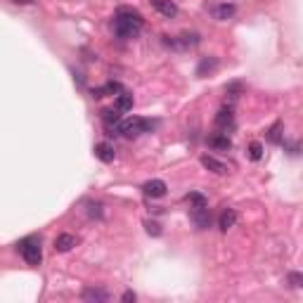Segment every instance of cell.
Listing matches in <instances>:
<instances>
[{
    "instance_id": "cell-27",
    "label": "cell",
    "mask_w": 303,
    "mask_h": 303,
    "mask_svg": "<svg viewBox=\"0 0 303 303\" xmlns=\"http://www.w3.org/2000/svg\"><path fill=\"white\" fill-rule=\"evenodd\" d=\"M14 5H31V3H34V0H12Z\"/></svg>"
},
{
    "instance_id": "cell-16",
    "label": "cell",
    "mask_w": 303,
    "mask_h": 303,
    "mask_svg": "<svg viewBox=\"0 0 303 303\" xmlns=\"http://www.w3.org/2000/svg\"><path fill=\"white\" fill-rule=\"evenodd\" d=\"M218 59L216 57H201L199 59V64H197V76H206V74H211V71H216L218 69Z\"/></svg>"
},
{
    "instance_id": "cell-25",
    "label": "cell",
    "mask_w": 303,
    "mask_h": 303,
    "mask_svg": "<svg viewBox=\"0 0 303 303\" xmlns=\"http://www.w3.org/2000/svg\"><path fill=\"white\" fill-rule=\"evenodd\" d=\"M100 208H102L100 204H90V216H100V214H102Z\"/></svg>"
},
{
    "instance_id": "cell-15",
    "label": "cell",
    "mask_w": 303,
    "mask_h": 303,
    "mask_svg": "<svg viewBox=\"0 0 303 303\" xmlns=\"http://www.w3.org/2000/svg\"><path fill=\"white\" fill-rule=\"evenodd\" d=\"M74 247H76V237H74V234H69V232H62L55 239V251H62V254H67V251H71Z\"/></svg>"
},
{
    "instance_id": "cell-2",
    "label": "cell",
    "mask_w": 303,
    "mask_h": 303,
    "mask_svg": "<svg viewBox=\"0 0 303 303\" xmlns=\"http://www.w3.org/2000/svg\"><path fill=\"white\" fill-rule=\"evenodd\" d=\"M17 251L21 254V258L26 261V265L38 268L43 261V249H41V237H26L17 244Z\"/></svg>"
},
{
    "instance_id": "cell-26",
    "label": "cell",
    "mask_w": 303,
    "mask_h": 303,
    "mask_svg": "<svg viewBox=\"0 0 303 303\" xmlns=\"http://www.w3.org/2000/svg\"><path fill=\"white\" fill-rule=\"evenodd\" d=\"M121 298H124V301L128 303V301H135V298H138V296H135L133 291H126V294H124V296H121Z\"/></svg>"
},
{
    "instance_id": "cell-22",
    "label": "cell",
    "mask_w": 303,
    "mask_h": 303,
    "mask_svg": "<svg viewBox=\"0 0 303 303\" xmlns=\"http://www.w3.org/2000/svg\"><path fill=\"white\" fill-rule=\"evenodd\" d=\"M145 227H147V232L154 234V237H159V234H161V225H159V223H154V221H145Z\"/></svg>"
},
{
    "instance_id": "cell-17",
    "label": "cell",
    "mask_w": 303,
    "mask_h": 303,
    "mask_svg": "<svg viewBox=\"0 0 303 303\" xmlns=\"http://www.w3.org/2000/svg\"><path fill=\"white\" fill-rule=\"evenodd\" d=\"M114 109H118V111H131L133 109V95L131 93H118L116 95V102H114Z\"/></svg>"
},
{
    "instance_id": "cell-12",
    "label": "cell",
    "mask_w": 303,
    "mask_h": 303,
    "mask_svg": "<svg viewBox=\"0 0 303 303\" xmlns=\"http://www.w3.org/2000/svg\"><path fill=\"white\" fill-rule=\"evenodd\" d=\"M216 126L221 131H227V128H234V114L230 107H223L218 114H216Z\"/></svg>"
},
{
    "instance_id": "cell-20",
    "label": "cell",
    "mask_w": 303,
    "mask_h": 303,
    "mask_svg": "<svg viewBox=\"0 0 303 303\" xmlns=\"http://www.w3.org/2000/svg\"><path fill=\"white\" fill-rule=\"evenodd\" d=\"M268 140L272 142V145H282V124L277 121V124H272V128L268 131Z\"/></svg>"
},
{
    "instance_id": "cell-5",
    "label": "cell",
    "mask_w": 303,
    "mask_h": 303,
    "mask_svg": "<svg viewBox=\"0 0 303 303\" xmlns=\"http://www.w3.org/2000/svg\"><path fill=\"white\" fill-rule=\"evenodd\" d=\"M211 14H214V19H218V21H227L237 14V5H234V3H218V5L211 7Z\"/></svg>"
},
{
    "instance_id": "cell-13",
    "label": "cell",
    "mask_w": 303,
    "mask_h": 303,
    "mask_svg": "<svg viewBox=\"0 0 303 303\" xmlns=\"http://www.w3.org/2000/svg\"><path fill=\"white\" fill-rule=\"evenodd\" d=\"M95 157L100 159L102 164H111L114 157H116V152H114V147H111L109 142H97L95 145Z\"/></svg>"
},
{
    "instance_id": "cell-24",
    "label": "cell",
    "mask_w": 303,
    "mask_h": 303,
    "mask_svg": "<svg viewBox=\"0 0 303 303\" xmlns=\"http://www.w3.org/2000/svg\"><path fill=\"white\" fill-rule=\"evenodd\" d=\"M289 280L294 282V287H303V277H301V275H296V272H291Z\"/></svg>"
},
{
    "instance_id": "cell-10",
    "label": "cell",
    "mask_w": 303,
    "mask_h": 303,
    "mask_svg": "<svg viewBox=\"0 0 303 303\" xmlns=\"http://www.w3.org/2000/svg\"><path fill=\"white\" fill-rule=\"evenodd\" d=\"M149 5L154 7V10H157L159 14H164V17H168V19L178 14V5H175L173 0H149Z\"/></svg>"
},
{
    "instance_id": "cell-4",
    "label": "cell",
    "mask_w": 303,
    "mask_h": 303,
    "mask_svg": "<svg viewBox=\"0 0 303 303\" xmlns=\"http://www.w3.org/2000/svg\"><path fill=\"white\" fill-rule=\"evenodd\" d=\"M201 36L199 34H180L178 38H171L168 41V36H164V43L166 45H171V48H178V50H187V48H194V45H199Z\"/></svg>"
},
{
    "instance_id": "cell-1",
    "label": "cell",
    "mask_w": 303,
    "mask_h": 303,
    "mask_svg": "<svg viewBox=\"0 0 303 303\" xmlns=\"http://www.w3.org/2000/svg\"><path fill=\"white\" fill-rule=\"evenodd\" d=\"M145 26V17L135 7H118L111 21V31L118 38H135Z\"/></svg>"
},
{
    "instance_id": "cell-21",
    "label": "cell",
    "mask_w": 303,
    "mask_h": 303,
    "mask_svg": "<svg viewBox=\"0 0 303 303\" xmlns=\"http://www.w3.org/2000/svg\"><path fill=\"white\" fill-rule=\"evenodd\" d=\"M261 157H263V145L258 140H254V142L249 145V159H251V161H261Z\"/></svg>"
},
{
    "instance_id": "cell-18",
    "label": "cell",
    "mask_w": 303,
    "mask_h": 303,
    "mask_svg": "<svg viewBox=\"0 0 303 303\" xmlns=\"http://www.w3.org/2000/svg\"><path fill=\"white\" fill-rule=\"evenodd\" d=\"M185 201L190 204L192 208H197V206H208V199L204 197L201 192H190V194H185Z\"/></svg>"
},
{
    "instance_id": "cell-3",
    "label": "cell",
    "mask_w": 303,
    "mask_h": 303,
    "mask_svg": "<svg viewBox=\"0 0 303 303\" xmlns=\"http://www.w3.org/2000/svg\"><path fill=\"white\" fill-rule=\"evenodd\" d=\"M154 121H147V118H126V121H121V124L116 126V131L121 133V135H126V138H138V135H142V133H149L152 128H154Z\"/></svg>"
},
{
    "instance_id": "cell-11",
    "label": "cell",
    "mask_w": 303,
    "mask_h": 303,
    "mask_svg": "<svg viewBox=\"0 0 303 303\" xmlns=\"http://www.w3.org/2000/svg\"><path fill=\"white\" fill-rule=\"evenodd\" d=\"M208 147L216 152H227V149H232V140L227 138V133H214L208 138Z\"/></svg>"
},
{
    "instance_id": "cell-6",
    "label": "cell",
    "mask_w": 303,
    "mask_h": 303,
    "mask_svg": "<svg viewBox=\"0 0 303 303\" xmlns=\"http://www.w3.org/2000/svg\"><path fill=\"white\" fill-rule=\"evenodd\" d=\"M81 298L88 303H104V301H109V291L100 289V287H85L81 291Z\"/></svg>"
},
{
    "instance_id": "cell-19",
    "label": "cell",
    "mask_w": 303,
    "mask_h": 303,
    "mask_svg": "<svg viewBox=\"0 0 303 303\" xmlns=\"http://www.w3.org/2000/svg\"><path fill=\"white\" fill-rule=\"evenodd\" d=\"M107 93H124V88H121V83L109 81L107 85H102V88H97L95 93H93V97H104Z\"/></svg>"
},
{
    "instance_id": "cell-23",
    "label": "cell",
    "mask_w": 303,
    "mask_h": 303,
    "mask_svg": "<svg viewBox=\"0 0 303 303\" xmlns=\"http://www.w3.org/2000/svg\"><path fill=\"white\" fill-rule=\"evenodd\" d=\"M225 93H227L230 97H239V93H241V83H230V85L225 88Z\"/></svg>"
},
{
    "instance_id": "cell-14",
    "label": "cell",
    "mask_w": 303,
    "mask_h": 303,
    "mask_svg": "<svg viewBox=\"0 0 303 303\" xmlns=\"http://www.w3.org/2000/svg\"><path fill=\"white\" fill-rule=\"evenodd\" d=\"M237 218H239V216H237L234 208H225V211L221 214V218H218V227H221L223 232H227L230 227L237 225Z\"/></svg>"
},
{
    "instance_id": "cell-8",
    "label": "cell",
    "mask_w": 303,
    "mask_h": 303,
    "mask_svg": "<svg viewBox=\"0 0 303 303\" xmlns=\"http://www.w3.org/2000/svg\"><path fill=\"white\" fill-rule=\"evenodd\" d=\"M201 166L206 168V171H211V173H216V175H225L227 173V166L223 164L221 159H216V157H211V154H201Z\"/></svg>"
},
{
    "instance_id": "cell-7",
    "label": "cell",
    "mask_w": 303,
    "mask_h": 303,
    "mask_svg": "<svg viewBox=\"0 0 303 303\" xmlns=\"http://www.w3.org/2000/svg\"><path fill=\"white\" fill-rule=\"evenodd\" d=\"M190 218H192V223L199 227V230H206V227H211V211H208V206H197V208H192Z\"/></svg>"
},
{
    "instance_id": "cell-9",
    "label": "cell",
    "mask_w": 303,
    "mask_h": 303,
    "mask_svg": "<svg viewBox=\"0 0 303 303\" xmlns=\"http://www.w3.org/2000/svg\"><path fill=\"white\" fill-rule=\"evenodd\" d=\"M166 190H168V187H166L164 180H149V183L142 185V192H145L147 197H152V199H161L166 194Z\"/></svg>"
}]
</instances>
